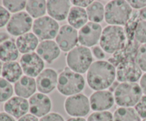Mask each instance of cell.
Returning <instances> with one entry per match:
<instances>
[{
  "label": "cell",
  "mask_w": 146,
  "mask_h": 121,
  "mask_svg": "<svg viewBox=\"0 0 146 121\" xmlns=\"http://www.w3.org/2000/svg\"><path fill=\"white\" fill-rule=\"evenodd\" d=\"M86 78L91 89L104 91L113 84L116 78V68L108 61H95L87 71Z\"/></svg>",
  "instance_id": "cell-1"
},
{
  "label": "cell",
  "mask_w": 146,
  "mask_h": 121,
  "mask_svg": "<svg viewBox=\"0 0 146 121\" xmlns=\"http://www.w3.org/2000/svg\"><path fill=\"white\" fill-rule=\"evenodd\" d=\"M125 29L121 26L109 25L102 31L100 46L108 54H115L123 48L126 42Z\"/></svg>",
  "instance_id": "cell-2"
},
{
  "label": "cell",
  "mask_w": 146,
  "mask_h": 121,
  "mask_svg": "<svg viewBox=\"0 0 146 121\" xmlns=\"http://www.w3.org/2000/svg\"><path fill=\"white\" fill-rule=\"evenodd\" d=\"M133 13L132 7L127 1L113 0L105 6V21L112 26H125Z\"/></svg>",
  "instance_id": "cell-3"
},
{
  "label": "cell",
  "mask_w": 146,
  "mask_h": 121,
  "mask_svg": "<svg viewBox=\"0 0 146 121\" xmlns=\"http://www.w3.org/2000/svg\"><path fill=\"white\" fill-rule=\"evenodd\" d=\"M85 87V80L81 74L66 67L58 75L57 89L66 96L80 93Z\"/></svg>",
  "instance_id": "cell-4"
},
{
  "label": "cell",
  "mask_w": 146,
  "mask_h": 121,
  "mask_svg": "<svg viewBox=\"0 0 146 121\" xmlns=\"http://www.w3.org/2000/svg\"><path fill=\"white\" fill-rule=\"evenodd\" d=\"M143 92L136 83H121L114 90V99L118 106L132 108L141 98Z\"/></svg>",
  "instance_id": "cell-5"
},
{
  "label": "cell",
  "mask_w": 146,
  "mask_h": 121,
  "mask_svg": "<svg viewBox=\"0 0 146 121\" xmlns=\"http://www.w3.org/2000/svg\"><path fill=\"white\" fill-rule=\"evenodd\" d=\"M66 63L74 72L85 73L93 63L92 53L87 47L76 46L67 54Z\"/></svg>",
  "instance_id": "cell-6"
},
{
  "label": "cell",
  "mask_w": 146,
  "mask_h": 121,
  "mask_svg": "<svg viewBox=\"0 0 146 121\" xmlns=\"http://www.w3.org/2000/svg\"><path fill=\"white\" fill-rule=\"evenodd\" d=\"M59 28L58 22L48 16H44L36 19L32 26L34 34L41 41L56 38Z\"/></svg>",
  "instance_id": "cell-7"
},
{
  "label": "cell",
  "mask_w": 146,
  "mask_h": 121,
  "mask_svg": "<svg viewBox=\"0 0 146 121\" xmlns=\"http://www.w3.org/2000/svg\"><path fill=\"white\" fill-rule=\"evenodd\" d=\"M64 109L73 118H83L89 113L90 101L86 95L82 93L71 95L64 102Z\"/></svg>",
  "instance_id": "cell-8"
},
{
  "label": "cell",
  "mask_w": 146,
  "mask_h": 121,
  "mask_svg": "<svg viewBox=\"0 0 146 121\" xmlns=\"http://www.w3.org/2000/svg\"><path fill=\"white\" fill-rule=\"evenodd\" d=\"M33 19L26 11L13 14L7 25V31L14 36H20L29 33L33 26Z\"/></svg>",
  "instance_id": "cell-9"
},
{
  "label": "cell",
  "mask_w": 146,
  "mask_h": 121,
  "mask_svg": "<svg viewBox=\"0 0 146 121\" xmlns=\"http://www.w3.org/2000/svg\"><path fill=\"white\" fill-rule=\"evenodd\" d=\"M142 77V70L135 61H128L116 67V79L121 83H136Z\"/></svg>",
  "instance_id": "cell-10"
},
{
  "label": "cell",
  "mask_w": 146,
  "mask_h": 121,
  "mask_svg": "<svg viewBox=\"0 0 146 121\" xmlns=\"http://www.w3.org/2000/svg\"><path fill=\"white\" fill-rule=\"evenodd\" d=\"M102 31V27L99 24L88 22L78 32V41L81 46L87 48L95 46L100 41Z\"/></svg>",
  "instance_id": "cell-11"
},
{
  "label": "cell",
  "mask_w": 146,
  "mask_h": 121,
  "mask_svg": "<svg viewBox=\"0 0 146 121\" xmlns=\"http://www.w3.org/2000/svg\"><path fill=\"white\" fill-rule=\"evenodd\" d=\"M78 41V32L76 28L66 24L59 28L56 42L64 52H69L75 48Z\"/></svg>",
  "instance_id": "cell-12"
},
{
  "label": "cell",
  "mask_w": 146,
  "mask_h": 121,
  "mask_svg": "<svg viewBox=\"0 0 146 121\" xmlns=\"http://www.w3.org/2000/svg\"><path fill=\"white\" fill-rule=\"evenodd\" d=\"M20 65L23 73L27 76L37 77L44 70V61L36 52L22 55L20 58Z\"/></svg>",
  "instance_id": "cell-13"
},
{
  "label": "cell",
  "mask_w": 146,
  "mask_h": 121,
  "mask_svg": "<svg viewBox=\"0 0 146 121\" xmlns=\"http://www.w3.org/2000/svg\"><path fill=\"white\" fill-rule=\"evenodd\" d=\"M138 48L139 43L135 38H127L123 48L113 54V56L108 59V62L117 67L122 62L135 61Z\"/></svg>",
  "instance_id": "cell-14"
},
{
  "label": "cell",
  "mask_w": 146,
  "mask_h": 121,
  "mask_svg": "<svg viewBox=\"0 0 146 121\" xmlns=\"http://www.w3.org/2000/svg\"><path fill=\"white\" fill-rule=\"evenodd\" d=\"M30 113L37 118H42L50 113L52 102L49 97L41 93L34 94L29 100Z\"/></svg>",
  "instance_id": "cell-15"
},
{
  "label": "cell",
  "mask_w": 146,
  "mask_h": 121,
  "mask_svg": "<svg viewBox=\"0 0 146 121\" xmlns=\"http://www.w3.org/2000/svg\"><path fill=\"white\" fill-rule=\"evenodd\" d=\"M91 108L95 112L107 111L114 105L115 99L112 92L107 90L95 91L90 97Z\"/></svg>",
  "instance_id": "cell-16"
},
{
  "label": "cell",
  "mask_w": 146,
  "mask_h": 121,
  "mask_svg": "<svg viewBox=\"0 0 146 121\" xmlns=\"http://www.w3.org/2000/svg\"><path fill=\"white\" fill-rule=\"evenodd\" d=\"M58 78V73L55 70L46 68L37 76L36 80L37 90L41 93H50L57 86Z\"/></svg>",
  "instance_id": "cell-17"
},
{
  "label": "cell",
  "mask_w": 146,
  "mask_h": 121,
  "mask_svg": "<svg viewBox=\"0 0 146 121\" xmlns=\"http://www.w3.org/2000/svg\"><path fill=\"white\" fill-rule=\"evenodd\" d=\"M5 112L13 118L19 119L24 115H27L29 110V101L25 98L19 96L11 97L4 105Z\"/></svg>",
  "instance_id": "cell-18"
},
{
  "label": "cell",
  "mask_w": 146,
  "mask_h": 121,
  "mask_svg": "<svg viewBox=\"0 0 146 121\" xmlns=\"http://www.w3.org/2000/svg\"><path fill=\"white\" fill-rule=\"evenodd\" d=\"M71 9V1L68 0H48L46 11L50 17L56 21H64L68 17Z\"/></svg>",
  "instance_id": "cell-19"
},
{
  "label": "cell",
  "mask_w": 146,
  "mask_h": 121,
  "mask_svg": "<svg viewBox=\"0 0 146 121\" xmlns=\"http://www.w3.org/2000/svg\"><path fill=\"white\" fill-rule=\"evenodd\" d=\"M61 49L56 42L52 40L43 41L38 44L36 48V54L43 61L51 63L58 58Z\"/></svg>",
  "instance_id": "cell-20"
},
{
  "label": "cell",
  "mask_w": 146,
  "mask_h": 121,
  "mask_svg": "<svg viewBox=\"0 0 146 121\" xmlns=\"http://www.w3.org/2000/svg\"><path fill=\"white\" fill-rule=\"evenodd\" d=\"M36 83L34 78L22 75L17 82L14 83V91L17 96L23 98H30L36 91Z\"/></svg>",
  "instance_id": "cell-21"
},
{
  "label": "cell",
  "mask_w": 146,
  "mask_h": 121,
  "mask_svg": "<svg viewBox=\"0 0 146 121\" xmlns=\"http://www.w3.org/2000/svg\"><path fill=\"white\" fill-rule=\"evenodd\" d=\"M16 44L19 51L21 54L34 52L38 46V38L34 33H27L17 38Z\"/></svg>",
  "instance_id": "cell-22"
},
{
  "label": "cell",
  "mask_w": 146,
  "mask_h": 121,
  "mask_svg": "<svg viewBox=\"0 0 146 121\" xmlns=\"http://www.w3.org/2000/svg\"><path fill=\"white\" fill-rule=\"evenodd\" d=\"M18 48L12 39H7L0 44V61L4 63L15 61L19 57Z\"/></svg>",
  "instance_id": "cell-23"
},
{
  "label": "cell",
  "mask_w": 146,
  "mask_h": 121,
  "mask_svg": "<svg viewBox=\"0 0 146 121\" xmlns=\"http://www.w3.org/2000/svg\"><path fill=\"white\" fill-rule=\"evenodd\" d=\"M86 10L78 7H73L70 9L68 15V22L71 26L76 29H81L88 23Z\"/></svg>",
  "instance_id": "cell-24"
},
{
  "label": "cell",
  "mask_w": 146,
  "mask_h": 121,
  "mask_svg": "<svg viewBox=\"0 0 146 121\" xmlns=\"http://www.w3.org/2000/svg\"><path fill=\"white\" fill-rule=\"evenodd\" d=\"M23 71L17 61L4 63L3 64L1 75L9 83H16L22 77Z\"/></svg>",
  "instance_id": "cell-25"
},
{
  "label": "cell",
  "mask_w": 146,
  "mask_h": 121,
  "mask_svg": "<svg viewBox=\"0 0 146 121\" xmlns=\"http://www.w3.org/2000/svg\"><path fill=\"white\" fill-rule=\"evenodd\" d=\"M27 12L36 19L44 17L46 12V1L44 0H30L27 1Z\"/></svg>",
  "instance_id": "cell-26"
},
{
  "label": "cell",
  "mask_w": 146,
  "mask_h": 121,
  "mask_svg": "<svg viewBox=\"0 0 146 121\" xmlns=\"http://www.w3.org/2000/svg\"><path fill=\"white\" fill-rule=\"evenodd\" d=\"M88 19L91 22H101L105 18V7L100 1H94V2L86 8Z\"/></svg>",
  "instance_id": "cell-27"
},
{
  "label": "cell",
  "mask_w": 146,
  "mask_h": 121,
  "mask_svg": "<svg viewBox=\"0 0 146 121\" xmlns=\"http://www.w3.org/2000/svg\"><path fill=\"white\" fill-rule=\"evenodd\" d=\"M113 121H141V118L135 108L120 107L114 112Z\"/></svg>",
  "instance_id": "cell-28"
},
{
  "label": "cell",
  "mask_w": 146,
  "mask_h": 121,
  "mask_svg": "<svg viewBox=\"0 0 146 121\" xmlns=\"http://www.w3.org/2000/svg\"><path fill=\"white\" fill-rule=\"evenodd\" d=\"M14 88L11 83L3 78H0V102H7L11 98Z\"/></svg>",
  "instance_id": "cell-29"
},
{
  "label": "cell",
  "mask_w": 146,
  "mask_h": 121,
  "mask_svg": "<svg viewBox=\"0 0 146 121\" xmlns=\"http://www.w3.org/2000/svg\"><path fill=\"white\" fill-rule=\"evenodd\" d=\"M3 7L7 9L9 12L17 13L21 12L24 8H26L27 1H10L4 0L2 1Z\"/></svg>",
  "instance_id": "cell-30"
},
{
  "label": "cell",
  "mask_w": 146,
  "mask_h": 121,
  "mask_svg": "<svg viewBox=\"0 0 146 121\" xmlns=\"http://www.w3.org/2000/svg\"><path fill=\"white\" fill-rule=\"evenodd\" d=\"M87 121H113V115L109 111L94 112L88 117Z\"/></svg>",
  "instance_id": "cell-31"
},
{
  "label": "cell",
  "mask_w": 146,
  "mask_h": 121,
  "mask_svg": "<svg viewBox=\"0 0 146 121\" xmlns=\"http://www.w3.org/2000/svg\"><path fill=\"white\" fill-rule=\"evenodd\" d=\"M135 39L139 44H146V21L138 22L135 31Z\"/></svg>",
  "instance_id": "cell-32"
},
{
  "label": "cell",
  "mask_w": 146,
  "mask_h": 121,
  "mask_svg": "<svg viewBox=\"0 0 146 121\" xmlns=\"http://www.w3.org/2000/svg\"><path fill=\"white\" fill-rule=\"evenodd\" d=\"M135 61L142 71L146 72V44L139 46Z\"/></svg>",
  "instance_id": "cell-33"
},
{
  "label": "cell",
  "mask_w": 146,
  "mask_h": 121,
  "mask_svg": "<svg viewBox=\"0 0 146 121\" xmlns=\"http://www.w3.org/2000/svg\"><path fill=\"white\" fill-rule=\"evenodd\" d=\"M135 110L141 118H146V95H143L138 103L135 105Z\"/></svg>",
  "instance_id": "cell-34"
},
{
  "label": "cell",
  "mask_w": 146,
  "mask_h": 121,
  "mask_svg": "<svg viewBox=\"0 0 146 121\" xmlns=\"http://www.w3.org/2000/svg\"><path fill=\"white\" fill-rule=\"evenodd\" d=\"M10 18H11V14L9 11L3 6L0 5V28H2L7 25Z\"/></svg>",
  "instance_id": "cell-35"
},
{
  "label": "cell",
  "mask_w": 146,
  "mask_h": 121,
  "mask_svg": "<svg viewBox=\"0 0 146 121\" xmlns=\"http://www.w3.org/2000/svg\"><path fill=\"white\" fill-rule=\"evenodd\" d=\"M39 121H65L64 117L57 112H50L40 118Z\"/></svg>",
  "instance_id": "cell-36"
},
{
  "label": "cell",
  "mask_w": 146,
  "mask_h": 121,
  "mask_svg": "<svg viewBox=\"0 0 146 121\" xmlns=\"http://www.w3.org/2000/svg\"><path fill=\"white\" fill-rule=\"evenodd\" d=\"M127 1L130 6L135 9H141L146 7V0H128Z\"/></svg>",
  "instance_id": "cell-37"
},
{
  "label": "cell",
  "mask_w": 146,
  "mask_h": 121,
  "mask_svg": "<svg viewBox=\"0 0 146 121\" xmlns=\"http://www.w3.org/2000/svg\"><path fill=\"white\" fill-rule=\"evenodd\" d=\"M92 53L96 58L99 60H102L105 58L106 54L105 51L102 49L101 46H95L92 48Z\"/></svg>",
  "instance_id": "cell-38"
},
{
  "label": "cell",
  "mask_w": 146,
  "mask_h": 121,
  "mask_svg": "<svg viewBox=\"0 0 146 121\" xmlns=\"http://www.w3.org/2000/svg\"><path fill=\"white\" fill-rule=\"evenodd\" d=\"M71 3L74 4L75 7H81V8H85V7H88V6L91 5L94 1L92 0H79V1H76V0H74V1H71Z\"/></svg>",
  "instance_id": "cell-39"
},
{
  "label": "cell",
  "mask_w": 146,
  "mask_h": 121,
  "mask_svg": "<svg viewBox=\"0 0 146 121\" xmlns=\"http://www.w3.org/2000/svg\"><path fill=\"white\" fill-rule=\"evenodd\" d=\"M18 121H39L38 118L36 117L35 115H32V114L27 113V115H24L19 119H18Z\"/></svg>",
  "instance_id": "cell-40"
},
{
  "label": "cell",
  "mask_w": 146,
  "mask_h": 121,
  "mask_svg": "<svg viewBox=\"0 0 146 121\" xmlns=\"http://www.w3.org/2000/svg\"><path fill=\"white\" fill-rule=\"evenodd\" d=\"M0 121H16L14 118L7 114V112H0Z\"/></svg>",
  "instance_id": "cell-41"
},
{
  "label": "cell",
  "mask_w": 146,
  "mask_h": 121,
  "mask_svg": "<svg viewBox=\"0 0 146 121\" xmlns=\"http://www.w3.org/2000/svg\"><path fill=\"white\" fill-rule=\"evenodd\" d=\"M140 86L142 90L143 93L146 95V73L141 77V81H140Z\"/></svg>",
  "instance_id": "cell-42"
},
{
  "label": "cell",
  "mask_w": 146,
  "mask_h": 121,
  "mask_svg": "<svg viewBox=\"0 0 146 121\" xmlns=\"http://www.w3.org/2000/svg\"><path fill=\"white\" fill-rule=\"evenodd\" d=\"M138 14L141 21H146V7L138 10Z\"/></svg>",
  "instance_id": "cell-43"
},
{
  "label": "cell",
  "mask_w": 146,
  "mask_h": 121,
  "mask_svg": "<svg viewBox=\"0 0 146 121\" xmlns=\"http://www.w3.org/2000/svg\"><path fill=\"white\" fill-rule=\"evenodd\" d=\"M66 121H87L84 118H71L67 120Z\"/></svg>",
  "instance_id": "cell-44"
},
{
  "label": "cell",
  "mask_w": 146,
  "mask_h": 121,
  "mask_svg": "<svg viewBox=\"0 0 146 121\" xmlns=\"http://www.w3.org/2000/svg\"><path fill=\"white\" fill-rule=\"evenodd\" d=\"M2 67H3L2 63H1V61H0V75H1V72H2Z\"/></svg>",
  "instance_id": "cell-45"
},
{
  "label": "cell",
  "mask_w": 146,
  "mask_h": 121,
  "mask_svg": "<svg viewBox=\"0 0 146 121\" xmlns=\"http://www.w3.org/2000/svg\"><path fill=\"white\" fill-rule=\"evenodd\" d=\"M2 35H3L2 34H0V44H1V42H3L4 41H5V40H7V39H4V38H3V37H1V36Z\"/></svg>",
  "instance_id": "cell-46"
},
{
  "label": "cell",
  "mask_w": 146,
  "mask_h": 121,
  "mask_svg": "<svg viewBox=\"0 0 146 121\" xmlns=\"http://www.w3.org/2000/svg\"><path fill=\"white\" fill-rule=\"evenodd\" d=\"M141 121H146V118H144V119H143Z\"/></svg>",
  "instance_id": "cell-47"
}]
</instances>
